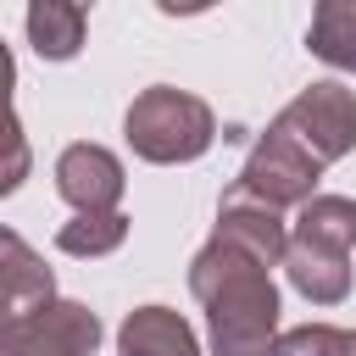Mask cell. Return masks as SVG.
<instances>
[{"mask_svg":"<svg viewBox=\"0 0 356 356\" xmlns=\"http://www.w3.org/2000/svg\"><path fill=\"white\" fill-rule=\"evenodd\" d=\"M189 295L206 306L211 356H278V284L267 261L211 234L189 261Z\"/></svg>","mask_w":356,"mask_h":356,"instance_id":"1","label":"cell"},{"mask_svg":"<svg viewBox=\"0 0 356 356\" xmlns=\"http://www.w3.org/2000/svg\"><path fill=\"white\" fill-rule=\"evenodd\" d=\"M350 245H356V200L317 195L300 206L289 228L284 273L312 306H339L350 295Z\"/></svg>","mask_w":356,"mask_h":356,"instance_id":"2","label":"cell"},{"mask_svg":"<svg viewBox=\"0 0 356 356\" xmlns=\"http://www.w3.org/2000/svg\"><path fill=\"white\" fill-rule=\"evenodd\" d=\"M122 139L139 161L172 167V161H195V156L211 150L217 117L200 95L172 89V83H150L145 95H134V106L122 117Z\"/></svg>","mask_w":356,"mask_h":356,"instance_id":"3","label":"cell"},{"mask_svg":"<svg viewBox=\"0 0 356 356\" xmlns=\"http://www.w3.org/2000/svg\"><path fill=\"white\" fill-rule=\"evenodd\" d=\"M317 178H323V161H317L306 145H295L284 128L267 122V134L250 145L239 178L228 184V195L256 200V206H267V211H284V206L317 200Z\"/></svg>","mask_w":356,"mask_h":356,"instance_id":"4","label":"cell"},{"mask_svg":"<svg viewBox=\"0 0 356 356\" xmlns=\"http://www.w3.org/2000/svg\"><path fill=\"white\" fill-rule=\"evenodd\" d=\"M273 128H284L295 145H306L328 167V161H339V156L356 150V95L345 83H334V78H317V83H306L273 117Z\"/></svg>","mask_w":356,"mask_h":356,"instance_id":"5","label":"cell"},{"mask_svg":"<svg viewBox=\"0 0 356 356\" xmlns=\"http://www.w3.org/2000/svg\"><path fill=\"white\" fill-rule=\"evenodd\" d=\"M100 317L83 300H50L0 328V356H95Z\"/></svg>","mask_w":356,"mask_h":356,"instance_id":"6","label":"cell"},{"mask_svg":"<svg viewBox=\"0 0 356 356\" xmlns=\"http://www.w3.org/2000/svg\"><path fill=\"white\" fill-rule=\"evenodd\" d=\"M122 189H128L122 161L106 145L78 139V145H67L56 156V195L72 206V217H83V211H117Z\"/></svg>","mask_w":356,"mask_h":356,"instance_id":"7","label":"cell"},{"mask_svg":"<svg viewBox=\"0 0 356 356\" xmlns=\"http://www.w3.org/2000/svg\"><path fill=\"white\" fill-rule=\"evenodd\" d=\"M50 300H56L50 267L28 250V239H22L17 228H6V234H0V306H6V323L28 317V312H39V306H50Z\"/></svg>","mask_w":356,"mask_h":356,"instance_id":"8","label":"cell"},{"mask_svg":"<svg viewBox=\"0 0 356 356\" xmlns=\"http://www.w3.org/2000/svg\"><path fill=\"white\" fill-rule=\"evenodd\" d=\"M211 234L234 239L239 250H250V256L267 261V267H284V256H289V228H284V217L267 211V206H256V200H239V195H222Z\"/></svg>","mask_w":356,"mask_h":356,"instance_id":"9","label":"cell"},{"mask_svg":"<svg viewBox=\"0 0 356 356\" xmlns=\"http://www.w3.org/2000/svg\"><path fill=\"white\" fill-rule=\"evenodd\" d=\"M117 356H200L195 328L167 306H139L117 328Z\"/></svg>","mask_w":356,"mask_h":356,"instance_id":"10","label":"cell"},{"mask_svg":"<svg viewBox=\"0 0 356 356\" xmlns=\"http://www.w3.org/2000/svg\"><path fill=\"white\" fill-rule=\"evenodd\" d=\"M28 44L44 56V61H72L83 50V28H89V11L72 6V0H39L28 6Z\"/></svg>","mask_w":356,"mask_h":356,"instance_id":"11","label":"cell"},{"mask_svg":"<svg viewBox=\"0 0 356 356\" xmlns=\"http://www.w3.org/2000/svg\"><path fill=\"white\" fill-rule=\"evenodd\" d=\"M306 50L339 72H356V0H323L312 11Z\"/></svg>","mask_w":356,"mask_h":356,"instance_id":"12","label":"cell"},{"mask_svg":"<svg viewBox=\"0 0 356 356\" xmlns=\"http://www.w3.org/2000/svg\"><path fill=\"white\" fill-rule=\"evenodd\" d=\"M122 239H128L122 211H83L56 228V250H67V256H111Z\"/></svg>","mask_w":356,"mask_h":356,"instance_id":"13","label":"cell"},{"mask_svg":"<svg viewBox=\"0 0 356 356\" xmlns=\"http://www.w3.org/2000/svg\"><path fill=\"white\" fill-rule=\"evenodd\" d=\"M278 356H356V334L334 323H300L278 334Z\"/></svg>","mask_w":356,"mask_h":356,"instance_id":"14","label":"cell"},{"mask_svg":"<svg viewBox=\"0 0 356 356\" xmlns=\"http://www.w3.org/2000/svg\"><path fill=\"white\" fill-rule=\"evenodd\" d=\"M6 139H11V167H6V178H0V189L11 195V189L22 184V172H28V145H22V128H17V111H11V128H6Z\"/></svg>","mask_w":356,"mask_h":356,"instance_id":"15","label":"cell"}]
</instances>
